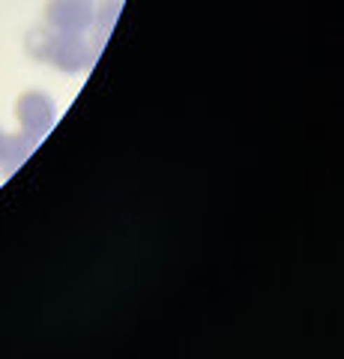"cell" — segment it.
<instances>
[{
  "label": "cell",
  "instance_id": "cell-1",
  "mask_svg": "<svg viewBox=\"0 0 344 359\" xmlns=\"http://www.w3.org/2000/svg\"><path fill=\"white\" fill-rule=\"evenodd\" d=\"M46 60H51L63 72H78L90 63V48L81 33H57V36H46V48L36 51Z\"/></svg>",
  "mask_w": 344,
  "mask_h": 359
},
{
  "label": "cell",
  "instance_id": "cell-2",
  "mask_svg": "<svg viewBox=\"0 0 344 359\" xmlns=\"http://www.w3.org/2000/svg\"><path fill=\"white\" fill-rule=\"evenodd\" d=\"M15 117L21 123V132L30 135L33 141H39L42 135H46L54 126V102H51L46 93H36V90H30V93L18 96Z\"/></svg>",
  "mask_w": 344,
  "mask_h": 359
},
{
  "label": "cell",
  "instance_id": "cell-3",
  "mask_svg": "<svg viewBox=\"0 0 344 359\" xmlns=\"http://www.w3.org/2000/svg\"><path fill=\"white\" fill-rule=\"evenodd\" d=\"M90 0H54L48 6V25L57 33H84L93 25Z\"/></svg>",
  "mask_w": 344,
  "mask_h": 359
},
{
  "label": "cell",
  "instance_id": "cell-4",
  "mask_svg": "<svg viewBox=\"0 0 344 359\" xmlns=\"http://www.w3.org/2000/svg\"><path fill=\"white\" fill-rule=\"evenodd\" d=\"M33 144L36 141H33L30 135H25V132L0 135V168H4V174H13L15 168L25 165V159L33 150Z\"/></svg>",
  "mask_w": 344,
  "mask_h": 359
},
{
  "label": "cell",
  "instance_id": "cell-5",
  "mask_svg": "<svg viewBox=\"0 0 344 359\" xmlns=\"http://www.w3.org/2000/svg\"><path fill=\"white\" fill-rule=\"evenodd\" d=\"M0 135H4V132H0Z\"/></svg>",
  "mask_w": 344,
  "mask_h": 359
}]
</instances>
